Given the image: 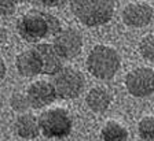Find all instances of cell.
Segmentation results:
<instances>
[{"label":"cell","instance_id":"obj_1","mask_svg":"<svg viewBox=\"0 0 154 141\" xmlns=\"http://www.w3.org/2000/svg\"><path fill=\"white\" fill-rule=\"evenodd\" d=\"M19 36L28 43H38L43 39H51L61 33V21L52 14L40 10H30L17 22Z\"/></svg>","mask_w":154,"mask_h":141},{"label":"cell","instance_id":"obj_2","mask_svg":"<svg viewBox=\"0 0 154 141\" xmlns=\"http://www.w3.org/2000/svg\"><path fill=\"white\" fill-rule=\"evenodd\" d=\"M72 13L87 26L107 23L114 13L116 0H69Z\"/></svg>","mask_w":154,"mask_h":141},{"label":"cell","instance_id":"obj_3","mask_svg":"<svg viewBox=\"0 0 154 141\" xmlns=\"http://www.w3.org/2000/svg\"><path fill=\"white\" fill-rule=\"evenodd\" d=\"M87 67L94 77L110 80L120 69V56L112 47L95 45L87 58Z\"/></svg>","mask_w":154,"mask_h":141},{"label":"cell","instance_id":"obj_4","mask_svg":"<svg viewBox=\"0 0 154 141\" xmlns=\"http://www.w3.org/2000/svg\"><path fill=\"white\" fill-rule=\"evenodd\" d=\"M40 129L48 138H63L72 131V119L65 108H51L44 111L38 118Z\"/></svg>","mask_w":154,"mask_h":141},{"label":"cell","instance_id":"obj_5","mask_svg":"<svg viewBox=\"0 0 154 141\" xmlns=\"http://www.w3.org/2000/svg\"><path fill=\"white\" fill-rule=\"evenodd\" d=\"M57 96L61 99H76L84 89L85 80L83 73L73 67H63L52 78Z\"/></svg>","mask_w":154,"mask_h":141},{"label":"cell","instance_id":"obj_6","mask_svg":"<svg viewBox=\"0 0 154 141\" xmlns=\"http://www.w3.org/2000/svg\"><path fill=\"white\" fill-rule=\"evenodd\" d=\"M125 87L135 97H146L154 92V71L149 67L132 70L125 77Z\"/></svg>","mask_w":154,"mask_h":141},{"label":"cell","instance_id":"obj_7","mask_svg":"<svg viewBox=\"0 0 154 141\" xmlns=\"http://www.w3.org/2000/svg\"><path fill=\"white\" fill-rule=\"evenodd\" d=\"M54 47L63 59H73L81 52L83 39L74 29H63L54 37Z\"/></svg>","mask_w":154,"mask_h":141},{"label":"cell","instance_id":"obj_8","mask_svg":"<svg viewBox=\"0 0 154 141\" xmlns=\"http://www.w3.org/2000/svg\"><path fill=\"white\" fill-rule=\"evenodd\" d=\"M26 96H28L30 107L35 110L50 106L58 97L52 82H47V81H36V82H33L28 88Z\"/></svg>","mask_w":154,"mask_h":141},{"label":"cell","instance_id":"obj_9","mask_svg":"<svg viewBox=\"0 0 154 141\" xmlns=\"http://www.w3.org/2000/svg\"><path fill=\"white\" fill-rule=\"evenodd\" d=\"M33 49L37 52L38 58L42 60V64H43V73L42 74L57 75V74L63 69V66H62L63 58L58 54V51L55 49L54 44H47V43L36 44Z\"/></svg>","mask_w":154,"mask_h":141},{"label":"cell","instance_id":"obj_10","mask_svg":"<svg viewBox=\"0 0 154 141\" xmlns=\"http://www.w3.org/2000/svg\"><path fill=\"white\" fill-rule=\"evenodd\" d=\"M121 18L127 26L142 28L150 23L153 18V8L146 3H131L122 10Z\"/></svg>","mask_w":154,"mask_h":141},{"label":"cell","instance_id":"obj_11","mask_svg":"<svg viewBox=\"0 0 154 141\" xmlns=\"http://www.w3.org/2000/svg\"><path fill=\"white\" fill-rule=\"evenodd\" d=\"M17 70L23 77H35L43 73V64L35 49H29L17 56L15 60Z\"/></svg>","mask_w":154,"mask_h":141},{"label":"cell","instance_id":"obj_12","mask_svg":"<svg viewBox=\"0 0 154 141\" xmlns=\"http://www.w3.org/2000/svg\"><path fill=\"white\" fill-rule=\"evenodd\" d=\"M40 123L38 119L32 114H22L15 121V131L19 137L32 140L36 138L40 133Z\"/></svg>","mask_w":154,"mask_h":141},{"label":"cell","instance_id":"obj_13","mask_svg":"<svg viewBox=\"0 0 154 141\" xmlns=\"http://www.w3.org/2000/svg\"><path fill=\"white\" fill-rule=\"evenodd\" d=\"M85 103L94 112L102 114L109 108L112 103V95L103 88H92L87 95Z\"/></svg>","mask_w":154,"mask_h":141},{"label":"cell","instance_id":"obj_14","mask_svg":"<svg viewBox=\"0 0 154 141\" xmlns=\"http://www.w3.org/2000/svg\"><path fill=\"white\" fill-rule=\"evenodd\" d=\"M102 138L103 141H127L128 131L122 125L116 121H109L102 128Z\"/></svg>","mask_w":154,"mask_h":141},{"label":"cell","instance_id":"obj_15","mask_svg":"<svg viewBox=\"0 0 154 141\" xmlns=\"http://www.w3.org/2000/svg\"><path fill=\"white\" fill-rule=\"evenodd\" d=\"M138 131L140 138L144 141H154V118L153 116H144L140 119L138 125Z\"/></svg>","mask_w":154,"mask_h":141},{"label":"cell","instance_id":"obj_16","mask_svg":"<svg viewBox=\"0 0 154 141\" xmlns=\"http://www.w3.org/2000/svg\"><path fill=\"white\" fill-rule=\"evenodd\" d=\"M139 52L144 59L154 62V34H147L140 40Z\"/></svg>","mask_w":154,"mask_h":141},{"label":"cell","instance_id":"obj_17","mask_svg":"<svg viewBox=\"0 0 154 141\" xmlns=\"http://www.w3.org/2000/svg\"><path fill=\"white\" fill-rule=\"evenodd\" d=\"M10 106H11L13 110H15V111L23 112L30 107V104H29L28 96H23L22 93H15L10 99Z\"/></svg>","mask_w":154,"mask_h":141},{"label":"cell","instance_id":"obj_18","mask_svg":"<svg viewBox=\"0 0 154 141\" xmlns=\"http://www.w3.org/2000/svg\"><path fill=\"white\" fill-rule=\"evenodd\" d=\"M17 4H18V0H0V10H2V16L7 18V16H11L15 13Z\"/></svg>","mask_w":154,"mask_h":141},{"label":"cell","instance_id":"obj_19","mask_svg":"<svg viewBox=\"0 0 154 141\" xmlns=\"http://www.w3.org/2000/svg\"><path fill=\"white\" fill-rule=\"evenodd\" d=\"M29 1L40 7H62L67 3V0H29Z\"/></svg>","mask_w":154,"mask_h":141},{"label":"cell","instance_id":"obj_20","mask_svg":"<svg viewBox=\"0 0 154 141\" xmlns=\"http://www.w3.org/2000/svg\"><path fill=\"white\" fill-rule=\"evenodd\" d=\"M6 77V63L4 60H0V80Z\"/></svg>","mask_w":154,"mask_h":141},{"label":"cell","instance_id":"obj_21","mask_svg":"<svg viewBox=\"0 0 154 141\" xmlns=\"http://www.w3.org/2000/svg\"><path fill=\"white\" fill-rule=\"evenodd\" d=\"M23 1H29V0H18V3H23Z\"/></svg>","mask_w":154,"mask_h":141}]
</instances>
